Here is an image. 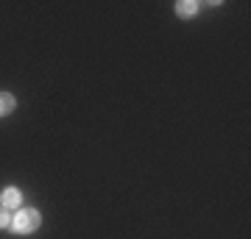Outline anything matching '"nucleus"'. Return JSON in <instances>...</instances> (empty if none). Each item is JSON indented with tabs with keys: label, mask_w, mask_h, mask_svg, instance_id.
I'll list each match as a JSON object with an SVG mask.
<instances>
[{
	"label": "nucleus",
	"mask_w": 251,
	"mask_h": 239,
	"mask_svg": "<svg viewBox=\"0 0 251 239\" xmlns=\"http://www.w3.org/2000/svg\"><path fill=\"white\" fill-rule=\"evenodd\" d=\"M176 14H179L181 20H190L198 14V3L196 0H181V3H176Z\"/></svg>",
	"instance_id": "3"
},
{
	"label": "nucleus",
	"mask_w": 251,
	"mask_h": 239,
	"mask_svg": "<svg viewBox=\"0 0 251 239\" xmlns=\"http://www.w3.org/2000/svg\"><path fill=\"white\" fill-rule=\"evenodd\" d=\"M0 206H3V209H9V212L23 209V192H20L17 186H6V189L0 192Z\"/></svg>",
	"instance_id": "2"
},
{
	"label": "nucleus",
	"mask_w": 251,
	"mask_h": 239,
	"mask_svg": "<svg viewBox=\"0 0 251 239\" xmlns=\"http://www.w3.org/2000/svg\"><path fill=\"white\" fill-rule=\"evenodd\" d=\"M39 225H42V214L36 212V209H17V212L11 214V231L20 234V237L34 234Z\"/></svg>",
	"instance_id": "1"
},
{
	"label": "nucleus",
	"mask_w": 251,
	"mask_h": 239,
	"mask_svg": "<svg viewBox=\"0 0 251 239\" xmlns=\"http://www.w3.org/2000/svg\"><path fill=\"white\" fill-rule=\"evenodd\" d=\"M14 109H17V98H14L11 92H0V117L11 114Z\"/></svg>",
	"instance_id": "4"
},
{
	"label": "nucleus",
	"mask_w": 251,
	"mask_h": 239,
	"mask_svg": "<svg viewBox=\"0 0 251 239\" xmlns=\"http://www.w3.org/2000/svg\"><path fill=\"white\" fill-rule=\"evenodd\" d=\"M0 228H11V214L3 206H0Z\"/></svg>",
	"instance_id": "5"
}]
</instances>
